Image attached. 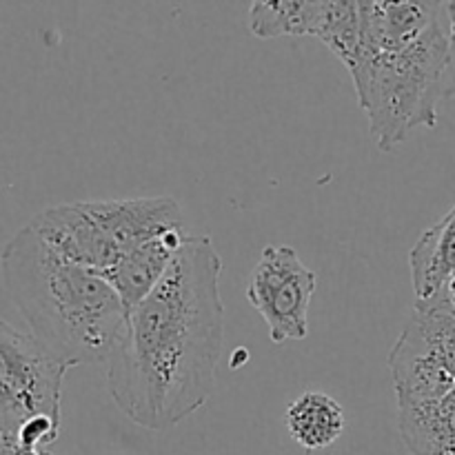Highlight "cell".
Masks as SVG:
<instances>
[{
    "label": "cell",
    "mask_w": 455,
    "mask_h": 455,
    "mask_svg": "<svg viewBox=\"0 0 455 455\" xmlns=\"http://www.w3.org/2000/svg\"><path fill=\"white\" fill-rule=\"evenodd\" d=\"M220 274L213 240L189 234L164 278L127 314L107 360V389L133 425L169 431L212 395L225 345Z\"/></svg>",
    "instance_id": "cell-1"
},
{
    "label": "cell",
    "mask_w": 455,
    "mask_h": 455,
    "mask_svg": "<svg viewBox=\"0 0 455 455\" xmlns=\"http://www.w3.org/2000/svg\"><path fill=\"white\" fill-rule=\"evenodd\" d=\"M9 298L31 333L69 367L109 360L127 309L105 275L49 247L29 225L0 253Z\"/></svg>",
    "instance_id": "cell-2"
},
{
    "label": "cell",
    "mask_w": 455,
    "mask_h": 455,
    "mask_svg": "<svg viewBox=\"0 0 455 455\" xmlns=\"http://www.w3.org/2000/svg\"><path fill=\"white\" fill-rule=\"evenodd\" d=\"M449 18L444 13L413 43L385 52H358L349 67L360 109L378 149L391 151L418 127H435L447 69Z\"/></svg>",
    "instance_id": "cell-3"
},
{
    "label": "cell",
    "mask_w": 455,
    "mask_h": 455,
    "mask_svg": "<svg viewBox=\"0 0 455 455\" xmlns=\"http://www.w3.org/2000/svg\"><path fill=\"white\" fill-rule=\"evenodd\" d=\"M29 227L58 253L107 275L140 244L185 231V216L169 196L87 200L47 209Z\"/></svg>",
    "instance_id": "cell-4"
},
{
    "label": "cell",
    "mask_w": 455,
    "mask_h": 455,
    "mask_svg": "<svg viewBox=\"0 0 455 455\" xmlns=\"http://www.w3.org/2000/svg\"><path fill=\"white\" fill-rule=\"evenodd\" d=\"M318 278L300 260L296 249L284 244L262 249L249 278L247 300L262 315L274 345L309 336V305Z\"/></svg>",
    "instance_id": "cell-5"
},
{
    "label": "cell",
    "mask_w": 455,
    "mask_h": 455,
    "mask_svg": "<svg viewBox=\"0 0 455 455\" xmlns=\"http://www.w3.org/2000/svg\"><path fill=\"white\" fill-rule=\"evenodd\" d=\"M69 369L34 333L0 320V378L25 404L29 416H47L60 422L62 380Z\"/></svg>",
    "instance_id": "cell-6"
},
{
    "label": "cell",
    "mask_w": 455,
    "mask_h": 455,
    "mask_svg": "<svg viewBox=\"0 0 455 455\" xmlns=\"http://www.w3.org/2000/svg\"><path fill=\"white\" fill-rule=\"evenodd\" d=\"M187 235H189L187 231H173V234L149 240V243L140 244L132 253H127L105 275L123 300L127 314L136 309L154 291L156 284L164 278Z\"/></svg>",
    "instance_id": "cell-7"
},
{
    "label": "cell",
    "mask_w": 455,
    "mask_h": 455,
    "mask_svg": "<svg viewBox=\"0 0 455 455\" xmlns=\"http://www.w3.org/2000/svg\"><path fill=\"white\" fill-rule=\"evenodd\" d=\"M418 302L440 296L455 280V204L451 212L427 229L409 253Z\"/></svg>",
    "instance_id": "cell-8"
},
{
    "label": "cell",
    "mask_w": 455,
    "mask_h": 455,
    "mask_svg": "<svg viewBox=\"0 0 455 455\" xmlns=\"http://www.w3.org/2000/svg\"><path fill=\"white\" fill-rule=\"evenodd\" d=\"M284 425L302 449L323 451L345 431V409L323 391H305L289 404Z\"/></svg>",
    "instance_id": "cell-9"
},
{
    "label": "cell",
    "mask_w": 455,
    "mask_h": 455,
    "mask_svg": "<svg viewBox=\"0 0 455 455\" xmlns=\"http://www.w3.org/2000/svg\"><path fill=\"white\" fill-rule=\"evenodd\" d=\"M320 0H256L249 7V29L262 40L280 36H315Z\"/></svg>",
    "instance_id": "cell-10"
},
{
    "label": "cell",
    "mask_w": 455,
    "mask_h": 455,
    "mask_svg": "<svg viewBox=\"0 0 455 455\" xmlns=\"http://www.w3.org/2000/svg\"><path fill=\"white\" fill-rule=\"evenodd\" d=\"M58 434H60V422L52 420L47 416H31L25 425L18 429L16 438L27 447L47 449L49 444L56 443Z\"/></svg>",
    "instance_id": "cell-11"
},
{
    "label": "cell",
    "mask_w": 455,
    "mask_h": 455,
    "mask_svg": "<svg viewBox=\"0 0 455 455\" xmlns=\"http://www.w3.org/2000/svg\"><path fill=\"white\" fill-rule=\"evenodd\" d=\"M29 411L16 398L7 382L0 378V434H18L22 425L29 420Z\"/></svg>",
    "instance_id": "cell-12"
},
{
    "label": "cell",
    "mask_w": 455,
    "mask_h": 455,
    "mask_svg": "<svg viewBox=\"0 0 455 455\" xmlns=\"http://www.w3.org/2000/svg\"><path fill=\"white\" fill-rule=\"evenodd\" d=\"M447 4V18H449V52H447V69H444L443 80V98H455V3Z\"/></svg>",
    "instance_id": "cell-13"
},
{
    "label": "cell",
    "mask_w": 455,
    "mask_h": 455,
    "mask_svg": "<svg viewBox=\"0 0 455 455\" xmlns=\"http://www.w3.org/2000/svg\"><path fill=\"white\" fill-rule=\"evenodd\" d=\"M0 455H53L47 449L38 447H27L20 440L16 438V434H0Z\"/></svg>",
    "instance_id": "cell-14"
},
{
    "label": "cell",
    "mask_w": 455,
    "mask_h": 455,
    "mask_svg": "<svg viewBox=\"0 0 455 455\" xmlns=\"http://www.w3.org/2000/svg\"><path fill=\"white\" fill-rule=\"evenodd\" d=\"M427 302H443V305H447L449 309L455 311V280L449 284L447 289H444L443 293H440V296L431 298V300H427Z\"/></svg>",
    "instance_id": "cell-15"
}]
</instances>
